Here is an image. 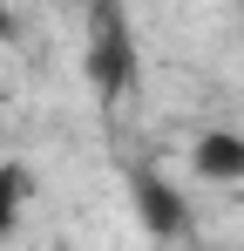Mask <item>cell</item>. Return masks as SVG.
Listing matches in <instances>:
<instances>
[{
  "mask_svg": "<svg viewBox=\"0 0 244 251\" xmlns=\"http://www.w3.org/2000/svg\"><path fill=\"white\" fill-rule=\"evenodd\" d=\"M0 41H14V0H0Z\"/></svg>",
  "mask_w": 244,
  "mask_h": 251,
  "instance_id": "5",
  "label": "cell"
},
{
  "mask_svg": "<svg viewBox=\"0 0 244 251\" xmlns=\"http://www.w3.org/2000/svg\"><path fill=\"white\" fill-rule=\"evenodd\" d=\"M190 170L203 183H244V136L238 129H203L190 143Z\"/></svg>",
  "mask_w": 244,
  "mask_h": 251,
  "instance_id": "3",
  "label": "cell"
},
{
  "mask_svg": "<svg viewBox=\"0 0 244 251\" xmlns=\"http://www.w3.org/2000/svg\"><path fill=\"white\" fill-rule=\"evenodd\" d=\"M129 190H136V217H143V231L149 238H190L197 224H190V204L163 183L156 170H136L129 176Z\"/></svg>",
  "mask_w": 244,
  "mask_h": 251,
  "instance_id": "2",
  "label": "cell"
},
{
  "mask_svg": "<svg viewBox=\"0 0 244 251\" xmlns=\"http://www.w3.org/2000/svg\"><path fill=\"white\" fill-rule=\"evenodd\" d=\"M27 190H34V176L21 163H0V238L14 231V217H21V204H27Z\"/></svg>",
  "mask_w": 244,
  "mask_h": 251,
  "instance_id": "4",
  "label": "cell"
},
{
  "mask_svg": "<svg viewBox=\"0 0 244 251\" xmlns=\"http://www.w3.org/2000/svg\"><path fill=\"white\" fill-rule=\"evenodd\" d=\"M88 7V41H81V75L95 95H129L143 82V54H136V27H129V0H81Z\"/></svg>",
  "mask_w": 244,
  "mask_h": 251,
  "instance_id": "1",
  "label": "cell"
}]
</instances>
